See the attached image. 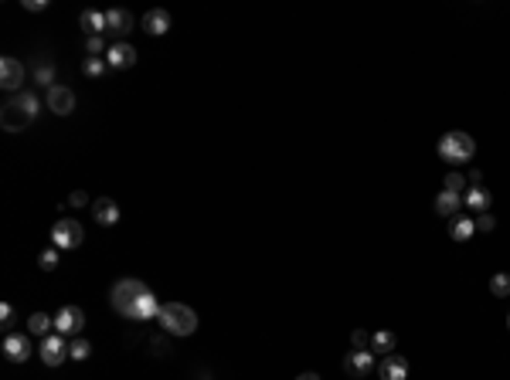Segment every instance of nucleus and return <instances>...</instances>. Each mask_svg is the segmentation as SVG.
<instances>
[{"mask_svg": "<svg viewBox=\"0 0 510 380\" xmlns=\"http://www.w3.org/2000/svg\"><path fill=\"white\" fill-rule=\"evenodd\" d=\"M157 323L170 336H191L197 329V312L184 303H163L157 312Z\"/></svg>", "mask_w": 510, "mask_h": 380, "instance_id": "obj_1", "label": "nucleus"}, {"mask_svg": "<svg viewBox=\"0 0 510 380\" xmlns=\"http://www.w3.org/2000/svg\"><path fill=\"white\" fill-rule=\"evenodd\" d=\"M439 160H446V163H470L473 153H476V143H473L470 133H446L439 139Z\"/></svg>", "mask_w": 510, "mask_h": 380, "instance_id": "obj_2", "label": "nucleus"}, {"mask_svg": "<svg viewBox=\"0 0 510 380\" xmlns=\"http://www.w3.org/2000/svg\"><path fill=\"white\" fill-rule=\"evenodd\" d=\"M147 292H150V285L139 282V279H119L113 285V292H109V303H113V309H116L119 316H126V309L137 303L139 296H147Z\"/></svg>", "mask_w": 510, "mask_h": 380, "instance_id": "obj_3", "label": "nucleus"}, {"mask_svg": "<svg viewBox=\"0 0 510 380\" xmlns=\"http://www.w3.org/2000/svg\"><path fill=\"white\" fill-rule=\"evenodd\" d=\"M85 241V231L75 217H58L55 228H51V248L58 251H68V248H79Z\"/></svg>", "mask_w": 510, "mask_h": 380, "instance_id": "obj_4", "label": "nucleus"}, {"mask_svg": "<svg viewBox=\"0 0 510 380\" xmlns=\"http://www.w3.org/2000/svg\"><path fill=\"white\" fill-rule=\"evenodd\" d=\"M68 336H61V333H51V336H44L41 340V346H38V357H41V363L44 367H61L65 360H72L68 357Z\"/></svg>", "mask_w": 510, "mask_h": 380, "instance_id": "obj_5", "label": "nucleus"}, {"mask_svg": "<svg viewBox=\"0 0 510 380\" xmlns=\"http://www.w3.org/2000/svg\"><path fill=\"white\" fill-rule=\"evenodd\" d=\"M82 329H85V312H82L79 305H61L58 312H55V333L75 340Z\"/></svg>", "mask_w": 510, "mask_h": 380, "instance_id": "obj_6", "label": "nucleus"}, {"mask_svg": "<svg viewBox=\"0 0 510 380\" xmlns=\"http://www.w3.org/2000/svg\"><path fill=\"white\" fill-rule=\"evenodd\" d=\"M31 122H35V119H31V115L20 109L14 95H11V99H7V102L0 106V126H4L7 133H20V129H27Z\"/></svg>", "mask_w": 510, "mask_h": 380, "instance_id": "obj_7", "label": "nucleus"}, {"mask_svg": "<svg viewBox=\"0 0 510 380\" xmlns=\"http://www.w3.org/2000/svg\"><path fill=\"white\" fill-rule=\"evenodd\" d=\"M20 82H24V65H20V58L14 55H4L0 58V89L4 92H20Z\"/></svg>", "mask_w": 510, "mask_h": 380, "instance_id": "obj_8", "label": "nucleus"}, {"mask_svg": "<svg viewBox=\"0 0 510 380\" xmlns=\"http://www.w3.org/2000/svg\"><path fill=\"white\" fill-rule=\"evenodd\" d=\"M130 31H133V14H130V11H123V7L106 11V34H109V38L126 41Z\"/></svg>", "mask_w": 510, "mask_h": 380, "instance_id": "obj_9", "label": "nucleus"}, {"mask_svg": "<svg viewBox=\"0 0 510 380\" xmlns=\"http://www.w3.org/2000/svg\"><path fill=\"white\" fill-rule=\"evenodd\" d=\"M344 370H347L354 380L371 377L374 374V353L371 350H351V353L344 357Z\"/></svg>", "mask_w": 510, "mask_h": 380, "instance_id": "obj_10", "label": "nucleus"}, {"mask_svg": "<svg viewBox=\"0 0 510 380\" xmlns=\"http://www.w3.org/2000/svg\"><path fill=\"white\" fill-rule=\"evenodd\" d=\"M106 61H109V68H116V72L133 68V65H137V48H133L130 41H113L109 51H106Z\"/></svg>", "mask_w": 510, "mask_h": 380, "instance_id": "obj_11", "label": "nucleus"}, {"mask_svg": "<svg viewBox=\"0 0 510 380\" xmlns=\"http://www.w3.org/2000/svg\"><path fill=\"white\" fill-rule=\"evenodd\" d=\"M160 305H163V303H157V296H154V292H147V296H139L137 303L126 309V319H133V323H150V319H157Z\"/></svg>", "mask_w": 510, "mask_h": 380, "instance_id": "obj_12", "label": "nucleus"}, {"mask_svg": "<svg viewBox=\"0 0 510 380\" xmlns=\"http://www.w3.org/2000/svg\"><path fill=\"white\" fill-rule=\"evenodd\" d=\"M0 350H4V357L11 363H24L31 357V340H27L24 333H7L4 343H0Z\"/></svg>", "mask_w": 510, "mask_h": 380, "instance_id": "obj_13", "label": "nucleus"}, {"mask_svg": "<svg viewBox=\"0 0 510 380\" xmlns=\"http://www.w3.org/2000/svg\"><path fill=\"white\" fill-rule=\"evenodd\" d=\"M48 109L55 115H72L75 113V92L68 85H51L48 89Z\"/></svg>", "mask_w": 510, "mask_h": 380, "instance_id": "obj_14", "label": "nucleus"}, {"mask_svg": "<svg viewBox=\"0 0 510 380\" xmlns=\"http://www.w3.org/2000/svg\"><path fill=\"white\" fill-rule=\"evenodd\" d=\"M378 377L381 380H409V360L402 353H388L378 363Z\"/></svg>", "mask_w": 510, "mask_h": 380, "instance_id": "obj_15", "label": "nucleus"}, {"mask_svg": "<svg viewBox=\"0 0 510 380\" xmlns=\"http://www.w3.org/2000/svg\"><path fill=\"white\" fill-rule=\"evenodd\" d=\"M463 204H466V208H470L473 214L480 217V214H490L493 197H490V190L480 184V187H466V194H463Z\"/></svg>", "mask_w": 510, "mask_h": 380, "instance_id": "obj_16", "label": "nucleus"}, {"mask_svg": "<svg viewBox=\"0 0 510 380\" xmlns=\"http://www.w3.org/2000/svg\"><path fill=\"white\" fill-rule=\"evenodd\" d=\"M92 214H96V224L113 228V224L119 221V204L113 201V197H99V201H92Z\"/></svg>", "mask_w": 510, "mask_h": 380, "instance_id": "obj_17", "label": "nucleus"}, {"mask_svg": "<svg viewBox=\"0 0 510 380\" xmlns=\"http://www.w3.org/2000/svg\"><path fill=\"white\" fill-rule=\"evenodd\" d=\"M143 31H147V34H154V38L167 34V31H170V14H167L163 7L147 11V18H143Z\"/></svg>", "mask_w": 510, "mask_h": 380, "instance_id": "obj_18", "label": "nucleus"}, {"mask_svg": "<svg viewBox=\"0 0 510 380\" xmlns=\"http://www.w3.org/2000/svg\"><path fill=\"white\" fill-rule=\"evenodd\" d=\"M459 210H463V194L439 190V197H435V214H439V217H456Z\"/></svg>", "mask_w": 510, "mask_h": 380, "instance_id": "obj_19", "label": "nucleus"}, {"mask_svg": "<svg viewBox=\"0 0 510 380\" xmlns=\"http://www.w3.org/2000/svg\"><path fill=\"white\" fill-rule=\"evenodd\" d=\"M79 27L89 38H102V34H106V14H102V11H82Z\"/></svg>", "mask_w": 510, "mask_h": 380, "instance_id": "obj_20", "label": "nucleus"}, {"mask_svg": "<svg viewBox=\"0 0 510 380\" xmlns=\"http://www.w3.org/2000/svg\"><path fill=\"white\" fill-rule=\"evenodd\" d=\"M473 234H476V221H473V217H466V214L449 217V238L452 241H470Z\"/></svg>", "mask_w": 510, "mask_h": 380, "instance_id": "obj_21", "label": "nucleus"}, {"mask_svg": "<svg viewBox=\"0 0 510 380\" xmlns=\"http://www.w3.org/2000/svg\"><path fill=\"white\" fill-rule=\"evenodd\" d=\"M27 333H31V336H41V340L51 336V333H55V316H48V312H35V316L27 319Z\"/></svg>", "mask_w": 510, "mask_h": 380, "instance_id": "obj_22", "label": "nucleus"}, {"mask_svg": "<svg viewBox=\"0 0 510 380\" xmlns=\"http://www.w3.org/2000/svg\"><path fill=\"white\" fill-rule=\"evenodd\" d=\"M394 343H398V336H394L392 329H378L371 336V353H394Z\"/></svg>", "mask_w": 510, "mask_h": 380, "instance_id": "obj_23", "label": "nucleus"}, {"mask_svg": "<svg viewBox=\"0 0 510 380\" xmlns=\"http://www.w3.org/2000/svg\"><path fill=\"white\" fill-rule=\"evenodd\" d=\"M14 99H18V106L20 109H24V113L31 115V119H38V113H41V99L35 92H31V89H20L18 95H14Z\"/></svg>", "mask_w": 510, "mask_h": 380, "instance_id": "obj_24", "label": "nucleus"}, {"mask_svg": "<svg viewBox=\"0 0 510 380\" xmlns=\"http://www.w3.org/2000/svg\"><path fill=\"white\" fill-rule=\"evenodd\" d=\"M106 72H109V61H106V58H85V61H82V75L85 78H102Z\"/></svg>", "mask_w": 510, "mask_h": 380, "instance_id": "obj_25", "label": "nucleus"}, {"mask_svg": "<svg viewBox=\"0 0 510 380\" xmlns=\"http://www.w3.org/2000/svg\"><path fill=\"white\" fill-rule=\"evenodd\" d=\"M68 357H72V360H89V357H92V343L89 340H82V336H75V340L68 343Z\"/></svg>", "mask_w": 510, "mask_h": 380, "instance_id": "obj_26", "label": "nucleus"}, {"mask_svg": "<svg viewBox=\"0 0 510 380\" xmlns=\"http://www.w3.org/2000/svg\"><path fill=\"white\" fill-rule=\"evenodd\" d=\"M490 292L497 296V299H507L510 296V272H497L490 279Z\"/></svg>", "mask_w": 510, "mask_h": 380, "instance_id": "obj_27", "label": "nucleus"}, {"mask_svg": "<svg viewBox=\"0 0 510 380\" xmlns=\"http://www.w3.org/2000/svg\"><path fill=\"white\" fill-rule=\"evenodd\" d=\"M35 82H38L41 89L58 85V82H55V68H51V65H44V61H38V68H35Z\"/></svg>", "mask_w": 510, "mask_h": 380, "instance_id": "obj_28", "label": "nucleus"}, {"mask_svg": "<svg viewBox=\"0 0 510 380\" xmlns=\"http://www.w3.org/2000/svg\"><path fill=\"white\" fill-rule=\"evenodd\" d=\"M38 265L44 268V272H51V268H58V248H44L38 255Z\"/></svg>", "mask_w": 510, "mask_h": 380, "instance_id": "obj_29", "label": "nucleus"}, {"mask_svg": "<svg viewBox=\"0 0 510 380\" xmlns=\"http://www.w3.org/2000/svg\"><path fill=\"white\" fill-rule=\"evenodd\" d=\"M106 51H109V48H106V41H102V38H89V41H85V58H102Z\"/></svg>", "mask_w": 510, "mask_h": 380, "instance_id": "obj_30", "label": "nucleus"}, {"mask_svg": "<svg viewBox=\"0 0 510 380\" xmlns=\"http://www.w3.org/2000/svg\"><path fill=\"white\" fill-rule=\"evenodd\" d=\"M0 326H4V336H7L11 326H14V305L11 303H0Z\"/></svg>", "mask_w": 510, "mask_h": 380, "instance_id": "obj_31", "label": "nucleus"}, {"mask_svg": "<svg viewBox=\"0 0 510 380\" xmlns=\"http://www.w3.org/2000/svg\"><path fill=\"white\" fill-rule=\"evenodd\" d=\"M446 190H452V194H459V190H466V177L459 170H452L449 177H446Z\"/></svg>", "mask_w": 510, "mask_h": 380, "instance_id": "obj_32", "label": "nucleus"}, {"mask_svg": "<svg viewBox=\"0 0 510 380\" xmlns=\"http://www.w3.org/2000/svg\"><path fill=\"white\" fill-rule=\"evenodd\" d=\"M351 343H354V350H371V336H368L364 329H354Z\"/></svg>", "mask_w": 510, "mask_h": 380, "instance_id": "obj_33", "label": "nucleus"}, {"mask_svg": "<svg viewBox=\"0 0 510 380\" xmlns=\"http://www.w3.org/2000/svg\"><path fill=\"white\" fill-rule=\"evenodd\" d=\"M20 7L31 14H41V11H48V0H20Z\"/></svg>", "mask_w": 510, "mask_h": 380, "instance_id": "obj_34", "label": "nucleus"}, {"mask_svg": "<svg viewBox=\"0 0 510 380\" xmlns=\"http://www.w3.org/2000/svg\"><path fill=\"white\" fill-rule=\"evenodd\" d=\"M476 221V228L480 231H493L497 228V217H490V214H480V217H473Z\"/></svg>", "mask_w": 510, "mask_h": 380, "instance_id": "obj_35", "label": "nucleus"}, {"mask_svg": "<svg viewBox=\"0 0 510 380\" xmlns=\"http://www.w3.org/2000/svg\"><path fill=\"white\" fill-rule=\"evenodd\" d=\"M68 204H72V208H85V204H89V194H85V190H75V194L68 197Z\"/></svg>", "mask_w": 510, "mask_h": 380, "instance_id": "obj_36", "label": "nucleus"}, {"mask_svg": "<svg viewBox=\"0 0 510 380\" xmlns=\"http://www.w3.org/2000/svg\"><path fill=\"white\" fill-rule=\"evenodd\" d=\"M296 380H320V374H299Z\"/></svg>", "mask_w": 510, "mask_h": 380, "instance_id": "obj_37", "label": "nucleus"}, {"mask_svg": "<svg viewBox=\"0 0 510 380\" xmlns=\"http://www.w3.org/2000/svg\"><path fill=\"white\" fill-rule=\"evenodd\" d=\"M507 326H510V316H507Z\"/></svg>", "mask_w": 510, "mask_h": 380, "instance_id": "obj_38", "label": "nucleus"}]
</instances>
